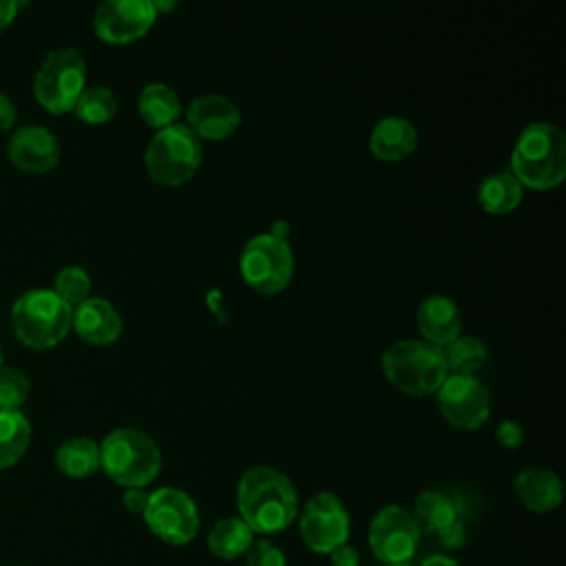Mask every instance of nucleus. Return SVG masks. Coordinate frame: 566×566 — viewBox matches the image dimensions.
<instances>
[{"mask_svg": "<svg viewBox=\"0 0 566 566\" xmlns=\"http://www.w3.org/2000/svg\"><path fill=\"white\" fill-rule=\"evenodd\" d=\"M239 517L252 533L270 535L287 528L298 515L292 480L274 467L248 469L237 486Z\"/></svg>", "mask_w": 566, "mask_h": 566, "instance_id": "f257e3e1", "label": "nucleus"}, {"mask_svg": "<svg viewBox=\"0 0 566 566\" xmlns=\"http://www.w3.org/2000/svg\"><path fill=\"white\" fill-rule=\"evenodd\" d=\"M513 177L522 188L551 190L566 177V137L551 122H531L517 135L511 150Z\"/></svg>", "mask_w": 566, "mask_h": 566, "instance_id": "f03ea898", "label": "nucleus"}, {"mask_svg": "<svg viewBox=\"0 0 566 566\" xmlns=\"http://www.w3.org/2000/svg\"><path fill=\"white\" fill-rule=\"evenodd\" d=\"M382 376L407 396H433L447 380L444 352L422 338L396 340L382 352Z\"/></svg>", "mask_w": 566, "mask_h": 566, "instance_id": "7ed1b4c3", "label": "nucleus"}, {"mask_svg": "<svg viewBox=\"0 0 566 566\" xmlns=\"http://www.w3.org/2000/svg\"><path fill=\"white\" fill-rule=\"evenodd\" d=\"M99 469L126 489H144L161 471V451L139 429H113L99 444Z\"/></svg>", "mask_w": 566, "mask_h": 566, "instance_id": "20e7f679", "label": "nucleus"}, {"mask_svg": "<svg viewBox=\"0 0 566 566\" xmlns=\"http://www.w3.org/2000/svg\"><path fill=\"white\" fill-rule=\"evenodd\" d=\"M69 307L53 290H29L11 307L15 338L29 349H49L62 343L71 329Z\"/></svg>", "mask_w": 566, "mask_h": 566, "instance_id": "39448f33", "label": "nucleus"}, {"mask_svg": "<svg viewBox=\"0 0 566 566\" xmlns=\"http://www.w3.org/2000/svg\"><path fill=\"white\" fill-rule=\"evenodd\" d=\"M201 157L199 137L186 124H172L150 137L144 164L155 184L181 186L195 177Z\"/></svg>", "mask_w": 566, "mask_h": 566, "instance_id": "423d86ee", "label": "nucleus"}, {"mask_svg": "<svg viewBox=\"0 0 566 566\" xmlns=\"http://www.w3.org/2000/svg\"><path fill=\"white\" fill-rule=\"evenodd\" d=\"M86 88V62L77 49L64 46L51 51L33 80V95L42 108L53 115L73 111Z\"/></svg>", "mask_w": 566, "mask_h": 566, "instance_id": "0eeeda50", "label": "nucleus"}, {"mask_svg": "<svg viewBox=\"0 0 566 566\" xmlns=\"http://www.w3.org/2000/svg\"><path fill=\"white\" fill-rule=\"evenodd\" d=\"M239 270L248 287L261 294L283 292L294 274V254L287 241L268 232L252 237L239 256Z\"/></svg>", "mask_w": 566, "mask_h": 566, "instance_id": "6e6552de", "label": "nucleus"}, {"mask_svg": "<svg viewBox=\"0 0 566 566\" xmlns=\"http://www.w3.org/2000/svg\"><path fill=\"white\" fill-rule=\"evenodd\" d=\"M144 520L161 542L172 546L190 544L197 537L201 524L195 500L175 486H161L148 493Z\"/></svg>", "mask_w": 566, "mask_h": 566, "instance_id": "1a4fd4ad", "label": "nucleus"}, {"mask_svg": "<svg viewBox=\"0 0 566 566\" xmlns=\"http://www.w3.org/2000/svg\"><path fill=\"white\" fill-rule=\"evenodd\" d=\"M436 398L442 418L462 431L480 429L491 416V394L473 374H449Z\"/></svg>", "mask_w": 566, "mask_h": 566, "instance_id": "9d476101", "label": "nucleus"}, {"mask_svg": "<svg viewBox=\"0 0 566 566\" xmlns=\"http://www.w3.org/2000/svg\"><path fill=\"white\" fill-rule=\"evenodd\" d=\"M298 531L314 553L329 555L334 548L347 544L349 513L334 493L318 491L303 504Z\"/></svg>", "mask_w": 566, "mask_h": 566, "instance_id": "9b49d317", "label": "nucleus"}, {"mask_svg": "<svg viewBox=\"0 0 566 566\" xmlns=\"http://www.w3.org/2000/svg\"><path fill=\"white\" fill-rule=\"evenodd\" d=\"M369 548L385 564L409 562L420 544V531L411 511L400 504L382 506L369 522Z\"/></svg>", "mask_w": 566, "mask_h": 566, "instance_id": "f8f14e48", "label": "nucleus"}, {"mask_svg": "<svg viewBox=\"0 0 566 566\" xmlns=\"http://www.w3.org/2000/svg\"><path fill=\"white\" fill-rule=\"evenodd\" d=\"M157 20L150 0H106L93 15V31L102 42L128 44L144 38Z\"/></svg>", "mask_w": 566, "mask_h": 566, "instance_id": "ddd939ff", "label": "nucleus"}, {"mask_svg": "<svg viewBox=\"0 0 566 566\" xmlns=\"http://www.w3.org/2000/svg\"><path fill=\"white\" fill-rule=\"evenodd\" d=\"M9 161L24 172H46L60 161V142L44 126H22L18 128L7 144Z\"/></svg>", "mask_w": 566, "mask_h": 566, "instance_id": "4468645a", "label": "nucleus"}, {"mask_svg": "<svg viewBox=\"0 0 566 566\" xmlns=\"http://www.w3.org/2000/svg\"><path fill=\"white\" fill-rule=\"evenodd\" d=\"M186 126L201 139H226L241 126V111L239 106L217 93L199 95L188 104L186 111Z\"/></svg>", "mask_w": 566, "mask_h": 566, "instance_id": "2eb2a0df", "label": "nucleus"}, {"mask_svg": "<svg viewBox=\"0 0 566 566\" xmlns=\"http://www.w3.org/2000/svg\"><path fill=\"white\" fill-rule=\"evenodd\" d=\"M71 327L91 345H111L122 334V316L115 305L102 296H88L73 307Z\"/></svg>", "mask_w": 566, "mask_h": 566, "instance_id": "dca6fc26", "label": "nucleus"}, {"mask_svg": "<svg viewBox=\"0 0 566 566\" xmlns=\"http://www.w3.org/2000/svg\"><path fill=\"white\" fill-rule=\"evenodd\" d=\"M418 332L422 340L444 349L462 334V314L453 298L444 294H431L418 305Z\"/></svg>", "mask_w": 566, "mask_h": 566, "instance_id": "f3484780", "label": "nucleus"}, {"mask_svg": "<svg viewBox=\"0 0 566 566\" xmlns=\"http://www.w3.org/2000/svg\"><path fill=\"white\" fill-rule=\"evenodd\" d=\"M513 491L520 502L533 513H548L562 504L564 486L555 471L526 467L513 480Z\"/></svg>", "mask_w": 566, "mask_h": 566, "instance_id": "a211bd4d", "label": "nucleus"}, {"mask_svg": "<svg viewBox=\"0 0 566 566\" xmlns=\"http://www.w3.org/2000/svg\"><path fill=\"white\" fill-rule=\"evenodd\" d=\"M418 146V130L407 117H382L369 135V150L380 161H402Z\"/></svg>", "mask_w": 566, "mask_h": 566, "instance_id": "6ab92c4d", "label": "nucleus"}, {"mask_svg": "<svg viewBox=\"0 0 566 566\" xmlns=\"http://www.w3.org/2000/svg\"><path fill=\"white\" fill-rule=\"evenodd\" d=\"M411 515L420 535L427 533L440 537L442 533L460 524V506L444 491H422L416 497Z\"/></svg>", "mask_w": 566, "mask_h": 566, "instance_id": "aec40b11", "label": "nucleus"}, {"mask_svg": "<svg viewBox=\"0 0 566 566\" xmlns=\"http://www.w3.org/2000/svg\"><path fill=\"white\" fill-rule=\"evenodd\" d=\"M137 111L148 126L161 130L166 126L177 124L181 102L172 86H168L164 82H150L139 93Z\"/></svg>", "mask_w": 566, "mask_h": 566, "instance_id": "412c9836", "label": "nucleus"}, {"mask_svg": "<svg viewBox=\"0 0 566 566\" xmlns=\"http://www.w3.org/2000/svg\"><path fill=\"white\" fill-rule=\"evenodd\" d=\"M524 188L511 170L486 175L478 186V203L489 214H509L522 201Z\"/></svg>", "mask_w": 566, "mask_h": 566, "instance_id": "4be33fe9", "label": "nucleus"}, {"mask_svg": "<svg viewBox=\"0 0 566 566\" xmlns=\"http://www.w3.org/2000/svg\"><path fill=\"white\" fill-rule=\"evenodd\" d=\"M55 467L69 478H88L99 469V444L84 436L69 438L55 451Z\"/></svg>", "mask_w": 566, "mask_h": 566, "instance_id": "5701e85b", "label": "nucleus"}, {"mask_svg": "<svg viewBox=\"0 0 566 566\" xmlns=\"http://www.w3.org/2000/svg\"><path fill=\"white\" fill-rule=\"evenodd\" d=\"M254 542V533L241 517H223L208 533V548L219 559H234L248 553Z\"/></svg>", "mask_w": 566, "mask_h": 566, "instance_id": "b1692460", "label": "nucleus"}, {"mask_svg": "<svg viewBox=\"0 0 566 566\" xmlns=\"http://www.w3.org/2000/svg\"><path fill=\"white\" fill-rule=\"evenodd\" d=\"M31 424L22 411H0V469L13 467L29 449Z\"/></svg>", "mask_w": 566, "mask_h": 566, "instance_id": "393cba45", "label": "nucleus"}, {"mask_svg": "<svg viewBox=\"0 0 566 566\" xmlns=\"http://www.w3.org/2000/svg\"><path fill=\"white\" fill-rule=\"evenodd\" d=\"M73 113L84 124H106L117 115V97L106 86L84 88L73 106Z\"/></svg>", "mask_w": 566, "mask_h": 566, "instance_id": "a878e982", "label": "nucleus"}, {"mask_svg": "<svg viewBox=\"0 0 566 566\" xmlns=\"http://www.w3.org/2000/svg\"><path fill=\"white\" fill-rule=\"evenodd\" d=\"M449 374H473L486 363V345L475 336H458L444 349Z\"/></svg>", "mask_w": 566, "mask_h": 566, "instance_id": "bb28decb", "label": "nucleus"}, {"mask_svg": "<svg viewBox=\"0 0 566 566\" xmlns=\"http://www.w3.org/2000/svg\"><path fill=\"white\" fill-rule=\"evenodd\" d=\"M53 292L69 305L75 307L91 294V276L80 265H66L55 274Z\"/></svg>", "mask_w": 566, "mask_h": 566, "instance_id": "cd10ccee", "label": "nucleus"}, {"mask_svg": "<svg viewBox=\"0 0 566 566\" xmlns=\"http://www.w3.org/2000/svg\"><path fill=\"white\" fill-rule=\"evenodd\" d=\"M29 378L15 367H0V411H20L29 398Z\"/></svg>", "mask_w": 566, "mask_h": 566, "instance_id": "c85d7f7f", "label": "nucleus"}, {"mask_svg": "<svg viewBox=\"0 0 566 566\" xmlns=\"http://www.w3.org/2000/svg\"><path fill=\"white\" fill-rule=\"evenodd\" d=\"M245 566H287V562L285 553L276 544H272L270 539H259L252 542V546L248 548Z\"/></svg>", "mask_w": 566, "mask_h": 566, "instance_id": "c756f323", "label": "nucleus"}, {"mask_svg": "<svg viewBox=\"0 0 566 566\" xmlns=\"http://www.w3.org/2000/svg\"><path fill=\"white\" fill-rule=\"evenodd\" d=\"M495 438L504 449H515L524 440V429L515 420H502L495 431Z\"/></svg>", "mask_w": 566, "mask_h": 566, "instance_id": "7c9ffc66", "label": "nucleus"}, {"mask_svg": "<svg viewBox=\"0 0 566 566\" xmlns=\"http://www.w3.org/2000/svg\"><path fill=\"white\" fill-rule=\"evenodd\" d=\"M358 551L352 548L349 544H343L329 553V564L332 566H358Z\"/></svg>", "mask_w": 566, "mask_h": 566, "instance_id": "2f4dec72", "label": "nucleus"}, {"mask_svg": "<svg viewBox=\"0 0 566 566\" xmlns=\"http://www.w3.org/2000/svg\"><path fill=\"white\" fill-rule=\"evenodd\" d=\"M122 502L130 513H142L144 515V509L148 504V493L144 489H126Z\"/></svg>", "mask_w": 566, "mask_h": 566, "instance_id": "473e14b6", "label": "nucleus"}, {"mask_svg": "<svg viewBox=\"0 0 566 566\" xmlns=\"http://www.w3.org/2000/svg\"><path fill=\"white\" fill-rule=\"evenodd\" d=\"M15 117H18V113H15L13 102L4 93H0V133H7L9 128H13Z\"/></svg>", "mask_w": 566, "mask_h": 566, "instance_id": "72a5a7b5", "label": "nucleus"}, {"mask_svg": "<svg viewBox=\"0 0 566 566\" xmlns=\"http://www.w3.org/2000/svg\"><path fill=\"white\" fill-rule=\"evenodd\" d=\"M27 7V2H15V0H0V33L13 22L18 9Z\"/></svg>", "mask_w": 566, "mask_h": 566, "instance_id": "f704fd0d", "label": "nucleus"}, {"mask_svg": "<svg viewBox=\"0 0 566 566\" xmlns=\"http://www.w3.org/2000/svg\"><path fill=\"white\" fill-rule=\"evenodd\" d=\"M420 566H460V564L451 557H444V555H429L427 559H422Z\"/></svg>", "mask_w": 566, "mask_h": 566, "instance_id": "c9c22d12", "label": "nucleus"}, {"mask_svg": "<svg viewBox=\"0 0 566 566\" xmlns=\"http://www.w3.org/2000/svg\"><path fill=\"white\" fill-rule=\"evenodd\" d=\"M287 228H290V226H287L285 221H276V223L270 228V232H268V234H272V237H276V239L287 241V239H285V237H287V232H290Z\"/></svg>", "mask_w": 566, "mask_h": 566, "instance_id": "e433bc0d", "label": "nucleus"}, {"mask_svg": "<svg viewBox=\"0 0 566 566\" xmlns=\"http://www.w3.org/2000/svg\"><path fill=\"white\" fill-rule=\"evenodd\" d=\"M385 566H411L409 562H402V564H385Z\"/></svg>", "mask_w": 566, "mask_h": 566, "instance_id": "4c0bfd02", "label": "nucleus"}, {"mask_svg": "<svg viewBox=\"0 0 566 566\" xmlns=\"http://www.w3.org/2000/svg\"><path fill=\"white\" fill-rule=\"evenodd\" d=\"M0 367H2V347H0Z\"/></svg>", "mask_w": 566, "mask_h": 566, "instance_id": "58836bf2", "label": "nucleus"}]
</instances>
